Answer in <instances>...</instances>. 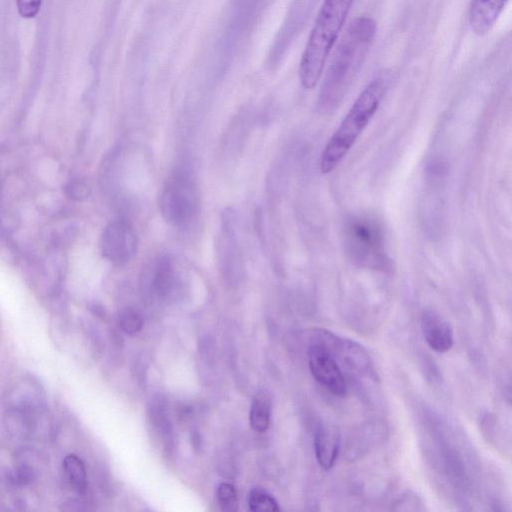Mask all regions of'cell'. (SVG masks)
I'll list each match as a JSON object with an SVG mask.
<instances>
[{"label":"cell","instance_id":"1","mask_svg":"<svg viewBox=\"0 0 512 512\" xmlns=\"http://www.w3.org/2000/svg\"><path fill=\"white\" fill-rule=\"evenodd\" d=\"M377 32L370 16L355 18L335 49L319 93L318 108L324 113L334 110L358 75Z\"/></svg>","mask_w":512,"mask_h":512},{"label":"cell","instance_id":"2","mask_svg":"<svg viewBox=\"0 0 512 512\" xmlns=\"http://www.w3.org/2000/svg\"><path fill=\"white\" fill-rule=\"evenodd\" d=\"M389 84V75L379 73L358 95L323 149L319 162L323 174L332 172L353 147L379 109Z\"/></svg>","mask_w":512,"mask_h":512},{"label":"cell","instance_id":"3","mask_svg":"<svg viewBox=\"0 0 512 512\" xmlns=\"http://www.w3.org/2000/svg\"><path fill=\"white\" fill-rule=\"evenodd\" d=\"M353 2L323 0L299 64V80L303 88L313 89L318 84Z\"/></svg>","mask_w":512,"mask_h":512},{"label":"cell","instance_id":"4","mask_svg":"<svg viewBox=\"0 0 512 512\" xmlns=\"http://www.w3.org/2000/svg\"><path fill=\"white\" fill-rule=\"evenodd\" d=\"M345 246L359 264L378 267L384 264V238L379 224L369 217H356L345 227Z\"/></svg>","mask_w":512,"mask_h":512},{"label":"cell","instance_id":"5","mask_svg":"<svg viewBox=\"0 0 512 512\" xmlns=\"http://www.w3.org/2000/svg\"><path fill=\"white\" fill-rule=\"evenodd\" d=\"M163 218L174 226L186 225L194 216L196 194L191 181L184 175L173 176L159 197Z\"/></svg>","mask_w":512,"mask_h":512},{"label":"cell","instance_id":"6","mask_svg":"<svg viewBox=\"0 0 512 512\" xmlns=\"http://www.w3.org/2000/svg\"><path fill=\"white\" fill-rule=\"evenodd\" d=\"M100 247L102 255L108 261L117 266H123L130 262L136 254L137 234L126 220H113L102 233Z\"/></svg>","mask_w":512,"mask_h":512},{"label":"cell","instance_id":"7","mask_svg":"<svg viewBox=\"0 0 512 512\" xmlns=\"http://www.w3.org/2000/svg\"><path fill=\"white\" fill-rule=\"evenodd\" d=\"M308 362L315 380L336 396L347 393V382L339 363L331 351L319 342L309 347Z\"/></svg>","mask_w":512,"mask_h":512},{"label":"cell","instance_id":"8","mask_svg":"<svg viewBox=\"0 0 512 512\" xmlns=\"http://www.w3.org/2000/svg\"><path fill=\"white\" fill-rule=\"evenodd\" d=\"M421 330L428 346L439 353L453 346V331L449 323L437 312L425 310L421 316Z\"/></svg>","mask_w":512,"mask_h":512},{"label":"cell","instance_id":"9","mask_svg":"<svg viewBox=\"0 0 512 512\" xmlns=\"http://www.w3.org/2000/svg\"><path fill=\"white\" fill-rule=\"evenodd\" d=\"M175 264L168 255L159 256L149 263L144 277L155 295L165 297L174 288L178 276Z\"/></svg>","mask_w":512,"mask_h":512},{"label":"cell","instance_id":"10","mask_svg":"<svg viewBox=\"0 0 512 512\" xmlns=\"http://www.w3.org/2000/svg\"><path fill=\"white\" fill-rule=\"evenodd\" d=\"M509 0H471L469 25L478 36L487 34L496 23Z\"/></svg>","mask_w":512,"mask_h":512},{"label":"cell","instance_id":"11","mask_svg":"<svg viewBox=\"0 0 512 512\" xmlns=\"http://www.w3.org/2000/svg\"><path fill=\"white\" fill-rule=\"evenodd\" d=\"M340 449V434L336 427L321 424L315 431L314 450L318 464L324 469H331L337 460Z\"/></svg>","mask_w":512,"mask_h":512},{"label":"cell","instance_id":"12","mask_svg":"<svg viewBox=\"0 0 512 512\" xmlns=\"http://www.w3.org/2000/svg\"><path fill=\"white\" fill-rule=\"evenodd\" d=\"M271 419V401L264 392H259L253 399L249 421L253 430L256 432H265L270 425Z\"/></svg>","mask_w":512,"mask_h":512},{"label":"cell","instance_id":"13","mask_svg":"<svg viewBox=\"0 0 512 512\" xmlns=\"http://www.w3.org/2000/svg\"><path fill=\"white\" fill-rule=\"evenodd\" d=\"M63 471L69 485L78 493L87 489V472L83 461L75 454H70L63 461Z\"/></svg>","mask_w":512,"mask_h":512},{"label":"cell","instance_id":"14","mask_svg":"<svg viewBox=\"0 0 512 512\" xmlns=\"http://www.w3.org/2000/svg\"><path fill=\"white\" fill-rule=\"evenodd\" d=\"M248 506L253 512L279 511L276 499L263 489H253L248 495Z\"/></svg>","mask_w":512,"mask_h":512},{"label":"cell","instance_id":"15","mask_svg":"<svg viewBox=\"0 0 512 512\" xmlns=\"http://www.w3.org/2000/svg\"><path fill=\"white\" fill-rule=\"evenodd\" d=\"M218 502L224 511H235L237 509V493L229 483H221L216 491Z\"/></svg>","mask_w":512,"mask_h":512},{"label":"cell","instance_id":"16","mask_svg":"<svg viewBox=\"0 0 512 512\" xmlns=\"http://www.w3.org/2000/svg\"><path fill=\"white\" fill-rule=\"evenodd\" d=\"M120 325L125 332L134 334L141 330L143 326V320L140 314H138L133 309H126L120 316Z\"/></svg>","mask_w":512,"mask_h":512},{"label":"cell","instance_id":"17","mask_svg":"<svg viewBox=\"0 0 512 512\" xmlns=\"http://www.w3.org/2000/svg\"><path fill=\"white\" fill-rule=\"evenodd\" d=\"M67 195L74 200H84L90 195V186L81 179L71 181L67 188Z\"/></svg>","mask_w":512,"mask_h":512},{"label":"cell","instance_id":"18","mask_svg":"<svg viewBox=\"0 0 512 512\" xmlns=\"http://www.w3.org/2000/svg\"><path fill=\"white\" fill-rule=\"evenodd\" d=\"M43 0H16L19 15L25 19H31L38 14Z\"/></svg>","mask_w":512,"mask_h":512}]
</instances>
